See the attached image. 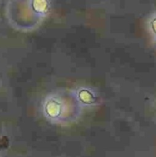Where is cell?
<instances>
[{
    "label": "cell",
    "instance_id": "obj_1",
    "mask_svg": "<svg viewBox=\"0 0 156 157\" xmlns=\"http://www.w3.org/2000/svg\"><path fill=\"white\" fill-rule=\"evenodd\" d=\"M46 112L47 113L48 117L51 118H56L60 116V113L61 112L62 106H61V102L58 100H50L47 102V106L45 107Z\"/></svg>",
    "mask_w": 156,
    "mask_h": 157
},
{
    "label": "cell",
    "instance_id": "obj_2",
    "mask_svg": "<svg viewBox=\"0 0 156 157\" xmlns=\"http://www.w3.org/2000/svg\"><path fill=\"white\" fill-rule=\"evenodd\" d=\"M80 98L81 101H83L85 103H91L94 101V98H93V95L92 94H90V92L87 90H82L81 91H80Z\"/></svg>",
    "mask_w": 156,
    "mask_h": 157
}]
</instances>
